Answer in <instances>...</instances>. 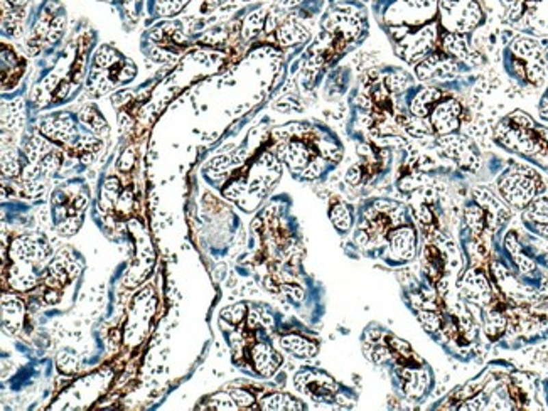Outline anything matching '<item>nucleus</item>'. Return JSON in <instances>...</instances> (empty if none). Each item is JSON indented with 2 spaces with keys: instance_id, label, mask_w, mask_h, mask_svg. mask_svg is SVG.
I'll return each mask as SVG.
<instances>
[{
  "instance_id": "obj_1",
  "label": "nucleus",
  "mask_w": 548,
  "mask_h": 411,
  "mask_svg": "<svg viewBox=\"0 0 548 411\" xmlns=\"http://www.w3.org/2000/svg\"><path fill=\"white\" fill-rule=\"evenodd\" d=\"M375 12L397 57L417 81L459 93L484 64L474 34L488 24L484 0H376Z\"/></svg>"
},
{
  "instance_id": "obj_6",
  "label": "nucleus",
  "mask_w": 548,
  "mask_h": 411,
  "mask_svg": "<svg viewBox=\"0 0 548 411\" xmlns=\"http://www.w3.org/2000/svg\"><path fill=\"white\" fill-rule=\"evenodd\" d=\"M435 145L464 172L474 174L481 169V152L478 145L464 133L456 132L451 135L439 137Z\"/></svg>"
},
{
  "instance_id": "obj_9",
  "label": "nucleus",
  "mask_w": 548,
  "mask_h": 411,
  "mask_svg": "<svg viewBox=\"0 0 548 411\" xmlns=\"http://www.w3.org/2000/svg\"><path fill=\"white\" fill-rule=\"evenodd\" d=\"M280 345L282 349H285V351L290 352L292 356L302 359L314 358V356L319 352V345L315 344L314 341L307 339V337L302 336H296V334H289V336L280 337Z\"/></svg>"
},
{
  "instance_id": "obj_3",
  "label": "nucleus",
  "mask_w": 548,
  "mask_h": 411,
  "mask_svg": "<svg viewBox=\"0 0 548 411\" xmlns=\"http://www.w3.org/2000/svg\"><path fill=\"white\" fill-rule=\"evenodd\" d=\"M503 66L511 79L540 88L548 81L545 46L536 38L520 34L504 47Z\"/></svg>"
},
{
  "instance_id": "obj_8",
  "label": "nucleus",
  "mask_w": 548,
  "mask_h": 411,
  "mask_svg": "<svg viewBox=\"0 0 548 411\" xmlns=\"http://www.w3.org/2000/svg\"><path fill=\"white\" fill-rule=\"evenodd\" d=\"M464 290L466 295L478 305H486L491 300V285L481 271H469L464 282Z\"/></svg>"
},
{
  "instance_id": "obj_13",
  "label": "nucleus",
  "mask_w": 548,
  "mask_h": 411,
  "mask_svg": "<svg viewBox=\"0 0 548 411\" xmlns=\"http://www.w3.org/2000/svg\"><path fill=\"white\" fill-rule=\"evenodd\" d=\"M209 408L213 410H238L237 401L233 399V396L230 395H215L213 398H209Z\"/></svg>"
},
{
  "instance_id": "obj_11",
  "label": "nucleus",
  "mask_w": 548,
  "mask_h": 411,
  "mask_svg": "<svg viewBox=\"0 0 548 411\" xmlns=\"http://www.w3.org/2000/svg\"><path fill=\"white\" fill-rule=\"evenodd\" d=\"M329 217L334 228L339 233H348L353 226V209L351 206L344 204V202H336L329 209Z\"/></svg>"
},
{
  "instance_id": "obj_12",
  "label": "nucleus",
  "mask_w": 548,
  "mask_h": 411,
  "mask_svg": "<svg viewBox=\"0 0 548 411\" xmlns=\"http://www.w3.org/2000/svg\"><path fill=\"white\" fill-rule=\"evenodd\" d=\"M482 322H484V332L489 339H499L501 334L506 330V317L501 310H488L482 314Z\"/></svg>"
},
{
  "instance_id": "obj_7",
  "label": "nucleus",
  "mask_w": 548,
  "mask_h": 411,
  "mask_svg": "<svg viewBox=\"0 0 548 411\" xmlns=\"http://www.w3.org/2000/svg\"><path fill=\"white\" fill-rule=\"evenodd\" d=\"M293 384L300 393H306L319 403H336L341 393L339 384L329 374L317 369H302L293 377Z\"/></svg>"
},
{
  "instance_id": "obj_4",
  "label": "nucleus",
  "mask_w": 548,
  "mask_h": 411,
  "mask_svg": "<svg viewBox=\"0 0 548 411\" xmlns=\"http://www.w3.org/2000/svg\"><path fill=\"white\" fill-rule=\"evenodd\" d=\"M499 196L514 209H525L545 191L538 170L521 162H510L496 181Z\"/></svg>"
},
{
  "instance_id": "obj_14",
  "label": "nucleus",
  "mask_w": 548,
  "mask_h": 411,
  "mask_svg": "<svg viewBox=\"0 0 548 411\" xmlns=\"http://www.w3.org/2000/svg\"><path fill=\"white\" fill-rule=\"evenodd\" d=\"M545 57H547V63H548V47H545ZM538 114H540V118L548 122V81H547L545 92H543L542 98H540V101H538Z\"/></svg>"
},
{
  "instance_id": "obj_10",
  "label": "nucleus",
  "mask_w": 548,
  "mask_h": 411,
  "mask_svg": "<svg viewBox=\"0 0 548 411\" xmlns=\"http://www.w3.org/2000/svg\"><path fill=\"white\" fill-rule=\"evenodd\" d=\"M260 408L262 410H306L300 399L296 396L289 395V393H268L260 399Z\"/></svg>"
},
{
  "instance_id": "obj_2",
  "label": "nucleus",
  "mask_w": 548,
  "mask_h": 411,
  "mask_svg": "<svg viewBox=\"0 0 548 411\" xmlns=\"http://www.w3.org/2000/svg\"><path fill=\"white\" fill-rule=\"evenodd\" d=\"M496 144L506 152L548 169V127L535 122L526 111H510L499 120L493 133Z\"/></svg>"
},
{
  "instance_id": "obj_5",
  "label": "nucleus",
  "mask_w": 548,
  "mask_h": 411,
  "mask_svg": "<svg viewBox=\"0 0 548 411\" xmlns=\"http://www.w3.org/2000/svg\"><path fill=\"white\" fill-rule=\"evenodd\" d=\"M10 254H12V268H10L12 285L19 290H27L38 280L39 268L49 258L51 250L42 239L24 236L14 241Z\"/></svg>"
}]
</instances>
